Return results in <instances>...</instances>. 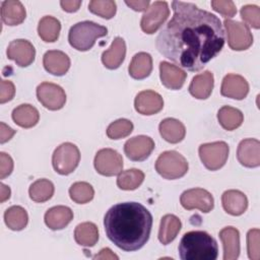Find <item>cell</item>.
Listing matches in <instances>:
<instances>
[{
	"label": "cell",
	"instance_id": "1",
	"mask_svg": "<svg viewBox=\"0 0 260 260\" xmlns=\"http://www.w3.org/2000/svg\"><path fill=\"white\" fill-rule=\"evenodd\" d=\"M171 20L156 38V49L166 58L189 71H199L224 45L220 19L195 4L173 1Z\"/></svg>",
	"mask_w": 260,
	"mask_h": 260
},
{
	"label": "cell",
	"instance_id": "2",
	"mask_svg": "<svg viewBox=\"0 0 260 260\" xmlns=\"http://www.w3.org/2000/svg\"><path fill=\"white\" fill-rule=\"evenodd\" d=\"M104 226L107 237L118 248L137 251L149 239L152 215L138 202L118 203L106 212Z\"/></svg>",
	"mask_w": 260,
	"mask_h": 260
},
{
	"label": "cell",
	"instance_id": "3",
	"mask_svg": "<svg viewBox=\"0 0 260 260\" xmlns=\"http://www.w3.org/2000/svg\"><path fill=\"white\" fill-rule=\"evenodd\" d=\"M182 260H215L218 255L216 241L206 232L186 233L178 247Z\"/></svg>",
	"mask_w": 260,
	"mask_h": 260
},
{
	"label": "cell",
	"instance_id": "4",
	"mask_svg": "<svg viewBox=\"0 0 260 260\" xmlns=\"http://www.w3.org/2000/svg\"><path fill=\"white\" fill-rule=\"evenodd\" d=\"M107 34L108 29L106 26L85 20L71 26L68 34V41L74 49L87 51L93 47L96 39L105 37Z\"/></svg>",
	"mask_w": 260,
	"mask_h": 260
},
{
	"label": "cell",
	"instance_id": "5",
	"mask_svg": "<svg viewBox=\"0 0 260 260\" xmlns=\"http://www.w3.org/2000/svg\"><path fill=\"white\" fill-rule=\"evenodd\" d=\"M156 172L165 179L175 180L183 177L188 171L187 159L175 150H168L159 154L155 161Z\"/></svg>",
	"mask_w": 260,
	"mask_h": 260
},
{
	"label": "cell",
	"instance_id": "6",
	"mask_svg": "<svg viewBox=\"0 0 260 260\" xmlns=\"http://www.w3.org/2000/svg\"><path fill=\"white\" fill-rule=\"evenodd\" d=\"M80 160V152L78 147L70 142L59 145L52 156L54 170L60 175L71 174L78 166Z\"/></svg>",
	"mask_w": 260,
	"mask_h": 260
},
{
	"label": "cell",
	"instance_id": "7",
	"mask_svg": "<svg viewBox=\"0 0 260 260\" xmlns=\"http://www.w3.org/2000/svg\"><path fill=\"white\" fill-rule=\"evenodd\" d=\"M199 156L206 169L216 171L222 168L229 156V145L224 141L204 143L199 146Z\"/></svg>",
	"mask_w": 260,
	"mask_h": 260
},
{
	"label": "cell",
	"instance_id": "8",
	"mask_svg": "<svg viewBox=\"0 0 260 260\" xmlns=\"http://www.w3.org/2000/svg\"><path fill=\"white\" fill-rule=\"evenodd\" d=\"M223 24L226 29L228 44L235 51L247 50L253 43V36L247 24L224 19Z\"/></svg>",
	"mask_w": 260,
	"mask_h": 260
},
{
	"label": "cell",
	"instance_id": "9",
	"mask_svg": "<svg viewBox=\"0 0 260 260\" xmlns=\"http://www.w3.org/2000/svg\"><path fill=\"white\" fill-rule=\"evenodd\" d=\"M170 14L169 5L166 1H154L142 15L140 26L148 35L154 34L167 20Z\"/></svg>",
	"mask_w": 260,
	"mask_h": 260
},
{
	"label": "cell",
	"instance_id": "10",
	"mask_svg": "<svg viewBox=\"0 0 260 260\" xmlns=\"http://www.w3.org/2000/svg\"><path fill=\"white\" fill-rule=\"evenodd\" d=\"M93 162L96 172L107 177L118 175L123 169L122 155L112 148L99 150L94 156Z\"/></svg>",
	"mask_w": 260,
	"mask_h": 260
},
{
	"label": "cell",
	"instance_id": "11",
	"mask_svg": "<svg viewBox=\"0 0 260 260\" xmlns=\"http://www.w3.org/2000/svg\"><path fill=\"white\" fill-rule=\"evenodd\" d=\"M37 96L39 102L51 111L62 109L66 102L64 89L58 84L51 82H42L37 87Z\"/></svg>",
	"mask_w": 260,
	"mask_h": 260
},
{
	"label": "cell",
	"instance_id": "12",
	"mask_svg": "<svg viewBox=\"0 0 260 260\" xmlns=\"http://www.w3.org/2000/svg\"><path fill=\"white\" fill-rule=\"evenodd\" d=\"M180 202L187 210L199 209L202 212H209L214 206L212 195L205 189L193 188L182 193Z\"/></svg>",
	"mask_w": 260,
	"mask_h": 260
},
{
	"label": "cell",
	"instance_id": "13",
	"mask_svg": "<svg viewBox=\"0 0 260 260\" xmlns=\"http://www.w3.org/2000/svg\"><path fill=\"white\" fill-rule=\"evenodd\" d=\"M154 148L153 140L145 135H138L128 139L124 145V151L128 158L134 161L146 159Z\"/></svg>",
	"mask_w": 260,
	"mask_h": 260
},
{
	"label": "cell",
	"instance_id": "14",
	"mask_svg": "<svg viewBox=\"0 0 260 260\" xmlns=\"http://www.w3.org/2000/svg\"><path fill=\"white\" fill-rule=\"evenodd\" d=\"M7 57L10 60H13L18 66L26 67L30 65L36 56L35 47L27 40H14L12 41L7 48Z\"/></svg>",
	"mask_w": 260,
	"mask_h": 260
},
{
	"label": "cell",
	"instance_id": "15",
	"mask_svg": "<svg viewBox=\"0 0 260 260\" xmlns=\"http://www.w3.org/2000/svg\"><path fill=\"white\" fill-rule=\"evenodd\" d=\"M135 110L141 115H154L164 108L161 95L153 90L140 91L134 101Z\"/></svg>",
	"mask_w": 260,
	"mask_h": 260
},
{
	"label": "cell",
	"instance_id": "16",
	"mask_svg": "<svg viewBox=\"0 0 260 260\" xmlns=\"http://www.w3.org/2000/svg\"><path fill=\"white\" fill-rule=\"evenodd\" d=\"M237 157L241 165L247 168H257L260 165V142L254 138H247L240 142Z\"/></svg>",
	"mask_w": 260,
	"mask_h": 260
},
{
	"label": "cell",
	"instance_id": "17",
	"mask_svg": "<svg viewBox=\"0 0 260 260\" xmlns=\"http://www.w3.org/2000/svg\"><path fill=\"white\" fill-rule=\"evenodd\" d=\"M248 92L249 84L243 76L238 74H228L224 76L220 87V93L223 96L243 100L247 96Z\"/></svg>",
	"mask_w": 260,
	"mask_h": 260
},
{
	"label": "cell",
	"instance_id": "18",
	"mask_svg": "<svg viewBox=\"0 0 260 260\" xmlns=\"http://www.w3.org/2000/svg\"><path fill=\"white\" fill-rule=\"evenodd\" d=\"M159 75L161 83L170 89H180L187 77V74L180 67L169 62L159 63Z\"/></svg>",
	"mask_w": 260,
	"mask_h": 260
},
{
	"label": "cell",
	"instance_id": "19",
	"mask_svg": "<svg viewBox=\"0 0 260 260\" xmlns=\"http://www.w3.org/2000/svg\"><path fill=\"white\" fill-rule=\"evenodd\" d=\"M43 64L45 69L57 76L64 75L70 67L69 57L62 51L51 50L45 53L43 58Z\"/></svg>",
	"mask_w": 260,
	"mask_h": 260
},
{
	"label": "cell",
	"instance_id": "20",
	"mask_svg": "<svg viewBox=\"0 0 260 260\" xmlns=\"http://www.w3.org/2000/svg\"><path fill=\"white\" fill-rule=\"evenodd\" d=\"M223 246V259L235 260L240 255V233L236 228L226 226L219 232Z\"/></svg>",
	"mask_w": 260,
	"mask_h": 260
},
{
	"label": "cell",
	"instance_id": "21",
	"mask_svg": "<svg viewBox=\"0 0 260 260\" xmlns=\"http://www.w3.org/2000/svg\"><path fill=\"white\" fill-rule=\"evenodd\" d=\"M223 209L231 215H241L248 207L246 195L239 190H228L221 196Z\"/></svg>",
	"mask_w": 260,
	"mask_h": 260
},
{
	"label": "cell",
	"instance_id": "22",
	"mask_svg": "<svg viewBox=\"0 0 260 260\" xmlns=\"http://www.w3.org/2000/svg\"><path fill=\"white\" fill-rule=\"evenodd\" d=\"M73 219L72 210L63 205H58L50 208L45 213V223L51 230L57 231L67 226Z\"/></svg>",
	"mask_w": 260,
	"mask_h": 260
},
{
	"label": "cell",
	"instance_id": "23",
	"mask_svg": "<svg viewBox=\"0 0 260 260\" xmlns=\"http://www.w3.org/2000/svg\"><path fill=\"white\" fill-rule=\"evenodd\" d=\"M26 16L25 8L20 1L6 0L1 4V18L7 25H18Z\"/></svg>",
	"mask_w": 260,
	"mask_h": 260
},
{
	"label": "cell",
	"instance_id": "24",
	"mask_svg": "<svg viewBox=\"0 0 260 260\" xmlns=\"http://www.w3.org/2000/svg\"><path fill=\"white\" fill-rule=\"evenodd\" d=\"M125 55H126L125 41L122 38L117 37L113 41L111 47L103 53L102 62L105 65V67L109 69H117L118 67H120V65L124 61Z\"/></svg>",
	"mask_w": 260,
	"mask_h": 260
},
{
	"label": "cell",
	"instance_id": "25",
	"mask_svg": "<svg viewBox=\"0 0 260 260\" xmlns=\"http://www.w3.org/2000/svg\"><path fill=\"white\" fill-rule=\"evenodd\" d=\"M213 89V74L210 71H204L193 77L190 85L189 92L191 95L198 100L207 99Z\"/></svg>",
	"mask_w": 260,
	"mask_h": 260
},
{
	"label": "cell",
	"instance_id": "26",
	"mask_svg": "<svg viewBox=\"0 0 260 260\" xmlns=\"http://www.w3.org/2000/svg\"><path fill=\"white\" fill-rule=\"evenodd\" d=\"M161 137L170 143H178L182 141L186 134L184 124L174 118L164 119L158 126Z\"/></svg>",
	"mask_w": 260,
	"mask_h": 260
},
{
	"label": "cell",
	"instance_id": "27",
	"mask_svg": "<svg viewBox=\"0 0 260 260\" xmlns=\"http://www.w3.org/2000/svg\"><path fill=\"white\" fill-rule=\"evenodd\" d=\"M152 70V58L148 53L139 52L135 54L131 60L128 71L134 79L146 78Z\"/></svg>",
	"mask_w": 260,
	"mask_h": 260
},
{
	"label": "cell",
	"instance_id": "28",
	"mask_svg": "<svg viewBox=\"0 0 260 260\" xmlns=\"http://www.w3.org/2000/svg\"><path fill=\"white\" fill-rule=\"evenodd\" d=\"M182 228L181 220L174 214H166L161 217L158 240L162 245H168L175 240Z\"/></svg>",
	"mask_w": 260,
	"mask_h": 260
},
{
	"label": "cell",
	"instance_id": "29",
	"mask_svg": "<svg viewBox=\"0 0 260 260\" xmlns=\"http://www.w3.org/2000/svg\"><path fill=\"white\" fill-rule=\"evenodd\" d=\"M12 119L15 124L22 128H31L39 122V111L28 104L16 107L12 112Z\"/></svg>",
	"mask_w": 260,
	"mask_h": 260
},
{
	"label": "cell",
	"instance_id": "30",
	"mask_svg": "<svg viewBox=\"0 0 260 260\" xmlns=\"http://www.w3.org/2000/svg\"><path fill=\"white\" fill-rule=\"evenodd\" d=\"M74 239L76 243L84 247H92L99 240V230L93 222L79 223L74 231Z\"/></svg>",
	"mask_w": 260,
	"mask_h": 260
},
{
	"label": "cell",
	"instance_id": "31",
	"mask_svg": "<svg viewBox=\"0 0 260 260\" xmlns=\"http://www.w3.org/2000/svg\"><path fill=\"white\" fill-rule=\"evenodd\" d=\"M60 30H61L60 21L57 18L50 15H47L41 18L38 25V34L40 38L47 43H52L57 41L60 35Z\"/></svg>",
	"mask_w": 260,
	"mask_h": 260
},
{
	"label": "cell",
	"instance_id": "32",
	"mask_svg": "<svg viewBox=\"0 0 260 260\" xmlns=\"http://www.w3.org/2000/svg\"><path fill=\"white\" fill-rule=\"evenodd\" d=\"M219 124L228 131H232L240 127L244 121L242 112L230 106H223L217 113Z\"/></svg>",
	"mask_w": 260,
	"mask_h": 260
},
{
	"label": "cell",
	"instance_id": "33",
	"mask_svg": "<svg viewBox=\"0 0 260 260\" xmlns=\"http://www.w3.org/2000/svg\"><path fill=\"white\" fill-rule=\"evenodd\" d=\"M4 220L6 225L12 231L23 230L28 221V215L21 206H11L4 213Z\"/></svg>",
	"mask_w": 260,
	"mask_h": 260
},
{
	"label": "cell",
	"instance_id": "34",
	"mask_svg": "<svg viewBox=\"0 0 260 260\" xmlns=\"http://www.w3.org/2000/svg\"><path fill=\"white\" fill-rule=\"evenodd\" d=\"M144 180V174L142 171L137 169H130L123 171L117 178V185L122 190H135L137 189Z\"/></svg>",
	"mask_w": 260,
	"mask_h": 260
},
{
	"label": "cell",
	"instance_id": "35",
	"mask_svg": "<svg viewBox=\"0 0 260 260\" xmlns=\"http://www.w3.org/2000/svg\"><path fill=\"white\" fill-rule=\"evenodd\" d=\"M29 197L35 202L48 201L54 194V185L47 179H40L34 182L28 190Z\"/></svg>",
	"mask_w": 260,
	"mask_h": 260
},
{
	"label": "cell",
	"instance_id": "36",
	"mask_svg": "<svg viewBox=\"0 0 260 260\" xmlns=\"http://www.w3.org/2000/svg\"><path fill=\"white\" fill-rule=\"evenodd\" d=\"M70 198L78 204H84L92 200L94 190L92 186L86 182H76L69 189Z\"/></svg>",
	"mask_w": 260,
	"mask_h": 260
},
{
	"label": "cell",
	"instance_id": "37",
	"mask_svg": "<svg viewBox=\"0 0 260 260\" xmlns=\"http://www.w3.org/2000/svg\"><path fill=\"white\" fill-rule=\"evenodd\" d=\"M88 9L103 18L111 19L116 14L117 6L112 0H92L88 4Z\"/></svg>",
	"mask_w": 260,
	"mask_h": 260
},
{
	"label": "cell",
	"instance_id": "38",
	"mask_svg": "<svg viewBox=\"0 0 260 260\" xmlns=\"http://www.w3.org/2000/svg\"><path fill=\"white\" fill-rule=\"evenodd\" d=\"M133 130V124L127 119H119L112 122L107 128V135L111 139H121L128 136Z\"/></svg>",
	"mask_w": 260,
	"mask_h": 260
},
{
	"label": "cell",
	"instance_id": "39",
	"mask_svg": "<svg viewBox=\"0 0 260 260\" xmlns=\"http://www.w3.org/2000/svg\"><path fill=\"white\" fill-rule=\"evenodd\" d=\"M242 19L254 28L260 27V8L257 5L248 4L241 8Z\"/></svg>",
	"mask_w": 260,
	"mask_h": 260
},
{
	"label": "cell",
	"instance_id": "40",
	"mask_svg": "<svg viewBox=\"0 0 260 260\" xmlns=\"http://www.w3.org/2000/svg\"><path fill=\"white\" fill-rule=\"evenodd\" d=\"M259 236H260V231L258 229L250 230L247 234L248 256L252 260H258L260 257Z\"/></svg>",
	"mask_w": 260,
	"mask_h": 260
},
{
	"label": "cell",
	"instance_id": "41",
	"mask_svg": "<svg viewBox=\"0 0 260 260\" xmlns=\"http://www.w3.org/2000/svg\"><path fill=\"white\" fill-rule=\"evenodd\" d=\"M211 7L224 17H233L237 13L236 5L231 0H213L211 1Z\"/></svg>",
	"mask_w": 260,
	"mask_h": 260
},
{
	"label": "cell",
	"instance_id": "42",
	"mask_svg": "<svg viewBox=\"0 0 260 260\" xmlns=\"http://www.w3.org/2000/svg\"><path fill=\"white\" fill-rule=\"evenodd\" d=\"M15 93L14 84L9 80H1L0 82V103L4 104L13 99Z\"/></svg>",
	"mask_w": 260,
	"mask_h": 260
},
{
	"label": "cell",
	"instance_id": "43",
	"mask_svg": "<svg viewBox=\"0 0 260 260\" xmlns=\"http://www.w3.org/2000/svg\"><path fill=\"white\" fill-rule=\"evenodd\" d=\"M13 170V160L5 152H0V178L5 179Z\"/></svg>",
	"mask_w": 260,
	"mask_h": 260
},
{
	"label": "cell",
	"instance_id": "44",
	"mask_svg": "<svg viewBox=\"0 0 260 260\" xmlns=\"http://www.w3.org/2000/svg\"><path fill=\"white\" fill-rule=\"evenodd\" d=\"M62 9L66 12H75L79 9L81 5L80 0H63L60 2Z\"/></svg>",
	"mask_w": 260,
	"mask_h": 260
},
{
	"label": "cell",
	"instance_id": "45",
	"mask_svg": "<svg viewBox=\"0 0 260 260\" xmlns=\"http://www.w3.org/2000/svg\"><path fill=\"white\" fill-rule=\"evenodd\" d=\"M125 3L135 11H146L150 4L149 0H138V1L130 0V1H125Z\"/></svg>",
	"mask_w": 260,
	"mask_h": 260
},
{
	"label": "cell",
	"instance_id": "46",
	"mask_svg": "<svg viewBox=\"0 0 260 260\" xmlns=\"http://www.w3.org/2000/svg\"><path fill=\"white\" fill-rule=\"evenodd\" d=\"M1 126V131H0V142L5 143L6 141L10 140L11 137L15 134V130L10 128L9 126L5 125L3 122L0 123Z\"/></svg>",
	"mask_w": 260,
	"mask_h": 260
},
{
	"label": "cell",
	"instance_id": "47",
	"mask_svg": "<svg viewBox=\"0 0 260 260\" xmlns=\"http://www.w3.org/2000/svg\"><path fill=\"white\" fill-rule=\"evenodd\" d=\"M93 258L94 259H118V256L115 255L109 248H105V249H102L100 253L96 254Z\"/></svg>",
	"mask_w": 260,
	"mask_h": 260
},
{
	"label": "cell",
	"instance_id": "48",
	"mask_svg": "<svg viewBox=\"0 0 260 260\" xmlns=\"http://www.w3.org/2000/svg\"><path fill=\"white\" fill-rule=\"evenodd\" d=\"M0 186H1V199H0V201L4 202L5 200L9 199V197H10V188L8 186L2 184V183H1Z\"/></svg>",
	"mask_w": 260,
	"mask_h": 260
}]
</instances>
